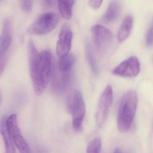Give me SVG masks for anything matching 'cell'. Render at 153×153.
<instances>
[{"mask_svg": "<svg viewBox=\"0 0 153 153\" xmlns=\"http://www.w3.org/2000/svg\"><path fill=\"white\" fill-rule=\"evenodd\" d=\"M30 75L35 93L40 96L44 93L51 78L52 55L48 51L38 52L32 41L28 43Z\"/></svg>", "mask_w": 153, "mask_h": 153, "instance_id": "cell-1", "label": "cell"}, {"mask_svg": "<svg viewBox=\"0 0 153 153\" xmlns=\"http://www.w3.org/2000/svg\"><path fill=\"white\" fill-rule=\"evenodd\" d=\"M137 105L138 97L136 91L129 90L123 96L117 117V127L120 132H126L130 128Z\"/></svg>", "mask_w": 153, "mask_h": 153, "instance_id": "cell-2", "label": "cell"}, {"mask_svg": "<svg viewBox=\"0 0 153 153\" xmlns=\"http://www.w3.org/2000/svg\"><path fill=\"white\" fill-rule=\"evenodd\" d=\"M68 108L72 116L73 128L76 130L80 131L86 113L85 101L80 92L76 90L71 95L68 99Z\"/></svg>", "mask_w": 153, "mask_h": 153, "instance_id": "cell-3", "label": "cell"}, {"mask_svg": "<svg viewBox=\"0 0 153 153\" xmlns=\"http://www.w3.org/2000/svg\"><path fill=\"white\" fill-rule=\"evenodd\" d=\"M59 21V16L54 13H45L40 16L29 27V34L42 35L52 31Z\"/></svg>", "mask_w": 153, "mask_h": 153, "instance_id": "cell-4", "label": "cell"}, {"mask_svg": "<svg viewBox=\"0 0 153 153\" xmlns=\"http://www.w3.org/2000/svg\"><path fill=\"white\" fill-rule=\"evenodd\" d=\"M113 100L112 87L108 85L101 95L97 111L96 122L97 126L102 128L106 122Z\"/></svg>", "mask_w": 153, "mask_h": 153, "instance_id": "cell-5", "label": "cell"}, {"mask_svg": "<svg viewBox=\"0 0 153 153\" xmlns=\"http://www.w3.org/2000/svg\"><path fill=\"white\" fill-rule=\"evenodd\" d=\"M93 41L97 52L103 54L111 45L113 40L112 33L106 27L97 25L91 29Z\"/></svg>", "mask_w": 153, "mask_h": 153, "instance_id": "cell-6", "label": "cell"}, {"mask_svg": "<svg viewBox=\"0 0 153 153\" xmlns=\"http://www.w3.org/2000/svg\"><path fill=\"white\" fill-rule=\"evenodd\" d=\"M7 125L10 138L19 152L22 153H30V147L21 135L19 128L17 118L16 114H11L7 118Z\"/></svg>", "mask_w": 153, "mask_h": 153, "instance_id": "cell-7", "label": "cell"}, {"mask_svg": "<svg viewBox=\"0 0 153 153\" xmlns=\"http://www.w3.org/2000/svg\"><path fill=\"white\" fill-rule=\"evenodd\" d=\"M140 64L137 57H130L123 61L112 71L114 75L123 77H134L138 75Z\"/></svg>", "mask_w": 153, "mask_h": 153, "instance_id": "cell-8", "label": "cell"}, {"mask_svg": "<svg viewBox=\"0 0 153 153\" xmlns=\"http://www.w3.org/2000/svg\"><path fill=\"white\" fill-rule=\"evenodd\" d=\"M11 31L10 21L8 19L3 22V27L0 42L1 73H2L7 60V54L11 43Z\"/></svg>", "mask_w": 153, "mask_h": 153, "instance_id": "cell-9", "label": "cell"}, {"mask_svg": "<svg viewBox=\"0 0 153 153\" xmlns=\"http://www.w3.org/2000/svg\"><path fill=\"white\" fill-rule=\"evenodd\" d=\"M72 36V32L69 26L64 25L59 34V41L56 46V51L59 59L69 54L71 48Z\"/></svg>", "mask_w": 153, "mask_h": 153, "instance_id": "cell-10", "label": "cell"}, {"mask_svg": "<svg viewBox=\"0 0 153 153\" xmlns=\"http://www.w3.org/2000/svg\"><path fill=\"white\" fill-rule=\"evenodd\" d=\"M52 86L53 89L56 92H63L67 88L70 79L71 70L68 71H62L52 69Z\"/></svg>", "mask_w": 153, "mask_h": 153, "instance_id": "cell-11", "label": "cell"}, {"mask_svg": "<svg viewBox=\"0 0 153 153\" xmlns=\"http://www.w3.org/2000/svg\"><path fill=\"white\" fill-rule=\"evenodd\" d=\"M121 9V4L119 0H113L109 4L102 21L105 24L114 22L120 16Z\"/></svg>", "mask_w": 153, "mask_h": 153, "instance_id": "cell-12", "label": "cell"}, {"mask_svg": "<svg viewBox=\"0 0 153 153\" xmlns=\"http://www.w3.org/2000/svg\"><path fill=\"white\" fill-rule=\"evenodd\" d=\"M7 118L4 116L1 122V133L3 139L6 147V152L7 153H15L16 146L10 138L7 125Z\"/></svg>", "mask_w": 153, "mask_h": 153, "instance_id": "cell-13", "label": "cell"}, {"mask_svg": "<svg viewBox=\"0 0 153 153\" xmlns=\"http://www.w3.org/2000/svg\"><path fill=\"white\" fill-rule=\"evenodd\" d=\"M133 19L131 16H127L118 31V39L120 42L125 41L129 36L133 26Z\"/></svg>", "mask_w": 153, "mask_h": 153, "instance_id": "cell-14", "label": "cell"}, {"mask_svg": "<svg viewBox=\"0 0 153 153\" xmlns=\"http://www.w3.org/2000/svg\"><path fill=\"white\" fill-rule=\"evenodd\" d=\"M75 0H58L59 10L63 19L68 20L72 15V8Z\"/></svg>", "mask_w": 153, "mask_h": 153, "instance_id": "cell-15", "label": "cell"}, {"mask_svg": "<svg viewBox=\"0 0 153 153\" xmlns=\"http://www.w3.org/2000/svg\"><path fill=\"white\" fill-rule=\"evenodd\" d=\"M85 51L87 61L89 64L91 70L95 76H97L98 74V67L94 56L91 45L88 40L86 41L85 44Z\"/></svg>", "mask_w": 153, "mask_h": 153, "instance_id": "cell-16", "label": "cell"}, {"mask_svg": "<svg viewBox=\"0 0 153 153\" xmlns=\"http://www.w3.org/2000/svg\"><path fill=\"white\" fill-rule=\"evenodd\" d=\"M75 59L73 54H68L63 58H60L58 68L62 71H70L75 63Z\"/></svg>", "mask_w": 153, "mask_h": 153, "instance_id": "cell-17", "label": "cell"}, {"mask_svg": "<svg viewBox=\"0 0 153 153\" xmlns=\"http://www.w3.org/2000/svg\"><path fill=\"white\" fill-rule=\"evenodd\" d=\"M102 147V140L99 137L95 138L89 143L87 149V153H98Z\"/></svg>", "mask_w": 153, "mask_h": 153, "instance_id": "cell-18", "label": "cell"}, {"mask_svg": "<svg viewBox=\"0 0 153 153\" xmlns=\"http://www.w3.org/2000/svg\"><path fill=\"white\" fill-rule=\"evenodd\" d=\"M146 45L148 47L153 46V25L149 28L147 33Z\"/></svg>", "mask_w": 153, "mask_h": 153, "instance_id": "cell-19", "label": "cell"}, {"mask_svg": "<svg viewBox=\"0 0 153 153\" xmlns=\"http://www.w3.org/2000/svg\"><path fill=\"white\" fill-rule=\"evenodd\" d=\"M21 7L25 12H29L32 9L33 0H21Z\"/></svg>", "mask_w": 153, "mask_h": 153, "instance_id": "cell-20", "label": "cell"}, {"mask_svg": "<svg viewBox=\"0 0 153 153\" xmlns=\"http://www.w3.org/2000/svg\"><path fill=\"white\" fill-rule=\"evenodd\" d=\"M103 0H89V4L90 7L94 9H97L100 7Z\"/></svg>", "mask_w": 153, "mask_h": 153, "instance_id": "cell-21", "label": "cell"}, {"mask_svg": "<svg viewBox=\"0 0 153 153\" xmlns=\"http://www.w3.org/2000/svg\"><path fill=\"white\" fill-rule=\"evenodd\" d=\"M44 1L49 6H51L52 5V0H44Z\"/></svg>", "mask_w": 153, "mask_h": 153, "instance_id": "cell-22", "label": "cell"}, {"mask_svg": "<svg viewBox=\"0 0 153 153\" xmlns=\"http://www.w3.org/2000/svg\"><path fill=\"white\" fill-rule=\"evenodd\" d=\"M114 153H120L121 151H120V149H115V151H114Z\"/></svg>", "mask_w": 153, "mask_h": 153, "instance_id": "cell-23", "label": "cell"}]
</instances>
